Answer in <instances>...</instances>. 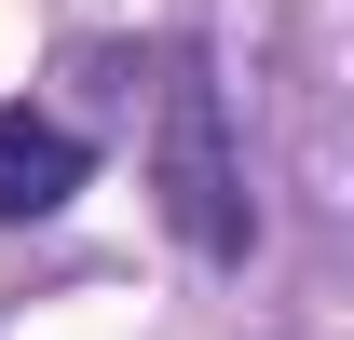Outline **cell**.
Segmentation results:
<instances>
[{"instance_id": "2", "label": "cell", "mask_w": 354, "mask_h": 340, "mask_svg": "<svg viewBox=\"0 0 354 340\" xmlns=\"http://www.w3.org/2000/svg\"><path fill=\"white\" fill-rule=\"evenodd\" d=\"M82 177H95V136H82V123H55V109H28V95H0V232L55 218Z\"/></svg>"}, {"instance_id": "1", "label": "cell", "mask_w": 354, "mask_h": 340, "mask_svg": "<svg viewBox=\"0 0 354 340\" xmlns=\"http://www.w3.org/2000/svg\"><path fill=\"white\" fill-rule=\"evenodd\" d=\"M150 205L191 258H245L259 245V191H245V150H232V95L205 68V41H164V82H150Z\"/></svg>"}]
</instances>
